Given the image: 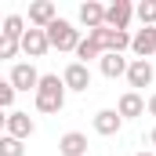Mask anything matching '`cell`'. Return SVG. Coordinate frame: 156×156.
Wrapping results in <instances>:
<instances>
[{"mask_svg":"<svg viewBox=\"0 0 156 156\" xmlns=\"http://www.w3.org/2000/svg\"><path fill=\"white\" fill-rule=\"evenodd\" d=\"M149 113H153V116H156V94H153V98H149Z\"/></svg>","mask_w":156,"mask_h":156,"instance_id":"24","label":"cell"},{"mask_svg":"<svg viewBox=\"0 0 156 156\" xmlns=\"http://www.w3.org/2000/svg\"><path fill=\"white\" fill-rule=\"evenodd\" d=\"M120 127H123V120H120L116 109H98V113H94V131H98V134L113 138V134H120Z\"/></svg>","mask_w":156,"mask_h":156,"instance_id":"12","label":"cell"},{"mask_svg":"<svg viewBox=\"0 0 156 156\" xmlns=\"http://www.w3.org/2000/svg\"><path fill=\"white\" fill-rule=\"evenodd\" d=\"M138 156H153V153H138Z\"/></svg>","mask_w":156,"mask_h":156,"instance_id":"26","label":"cell"},{"mask_svg":"<svg viewBox=\"0 0 156 156\" xmlns=\"http://www.w3.org/2000/svg\"><path fill=\"white\" fill-rule=\"evenodd\" d=\"M55 18H58V11H55L51 0H37V4H29V26H33V29H47Z\"/></svg>","mask_w":156,"mask_h":156,"instance_id":"10","label":"cell"},{"mask_svg":"<svg viewBox=\"0 0 156 156\" xmlns=\"http://www.w3.org/2000/svg\"><path fill=\"white\" fill-rule=\"evenodd\" d=\"M62 83H66V91H87L91 87V69L80 66V62H69L66 73H62Z\"/></svg>","mask_w":156,"mask_h":156,"instance_id":"9","label":"cell"},{"mask_svg":"<svg viewBox=\"0 0 156 156\" xmlns=\"http://www.w3.org/2000/svg\"><path fill=\"white\" fill-rule=\"evenodd\" d=\"M91 58H102V51H98L94 40L87 37V40H80V44H76V62H80V66H87Z\"/></svg>","mask_w":156,"mask_h":156,"instance_id":"18","label":"cell"},{"mask_svg":"<svg viewBox=\"0 0 156 156\" xmlns=\"http://www.w3.org/2000/svg\"><path fill=\"white\" fill-rule=\"evenodd\" d=\"M47 47H51V44H47V33H44V29H26L22 40H18V51H26L29 58H44Z\"/></svg>","mask_w":156,"mask_h":156,"instance_id":"8","label":"cell"},{"mask_svg":"<svg viewBox=\"0 0 156 156\" xmlns=\"http://www.w3.org/2000/svg\"><path fill=\"white\" fill-rule=\"evenodd\" d=\"M131 18H134V4H131V0H116V4L105 7V22H102V26H109V29H123V33H127Z\"/></svg>","mask_w":156,"mask_h":156,"instance_id":"5","label":"cell"},{"mask_svg":"<svg viewBox=\"0 0 156 156\" xmlns=\"http://www.w3.org/2000/svg\"><path fill=\"white\" fill-rule=\"evenodd\" d=\"M134 18H138L142 26H156V0H142V4L134 7Z\"/></svg>","mask_w":156,"mask_h":156,"instance_id":"19","label":"cell"},{"mask_svg":"<svg viewBox=\"0 0 156 156\" xmlns=\"http://www.w3.org/2000/svg\"><path fill=\"white\" fill-rule=\"evenodd\" d=\"M15 55H18V40L0 37V58H15Z\"/></svg>","mask_w":156,"mask_h":156,"instance_id":"22","label":"cell"},{"mask_svg":"<svg viewBox=\"0 0 156 156\" xmlns=\"http://www.w3.org/2000/svg\"><path fill=\"white\" fill-rule=\"evenodd\" d=\"M33 131H37V123H33L29 113H22V109H11V113H7V127H4V134H11V138L26 142Z\"/></svg>","mask_w":156,"mask_h":156,"instance_id":"6","label":"cell"},{"mask_svg":"<svg viewBox=\"0 0 156 156\" xmlns=\"http://www.w3.org/2000/svg\"><path fill=\"white\" fill-rule=\"evenodd\" d=\"M22 33H26V18H22V15H7V18H4V29H0V37L22 40Z\"/></svg>","mask_w":156,"mask_h":156,"instance_id":"17","label":"cell"},{"mask_svg":"<svg viewBox=\"0 0 156 156\" xmlns=\"http://www.w3.org/2000/svg\"><path fill=\"white\" fill-rule=\"evenodd\" d=\"M131 51H134L142 62H149L156 55V26H142V29L131 37Z\"/></svg>","mask_w":156,"mask_h":156,"instance_id":"7","label":"cell"},{"mask_svg":"<svg viewBox=\"0 0 156 156\" xmlns=\"http://www.w3.org/2000/svg\"><path fill=\"white\" fill-rule=\"evenodd\" d=\"M33 94H37L40 113H62V105H66V83H62L58 73H44Z\"/></svg>","mask_w":156,"mask_h":156,"instance_id":"1","label":"cell"},{"mask_svg":"<svg viewBox=\"0 0 156 156\" xmlns=\"http://www.w3.org/2000/svg\"><path fill=\"white\" fill-rule=\"evenodd\" d=\"M87 37L98 44L102 55H123V51L131 47V33H123V29H109V26H98V29H91Z\"/></svg>","mask_w":156,"mask_h":156,"instance_id":"2","label":"cell"},{"mask_svg":"<svg viewBox=\"0 0 156 156\" xmlns=\"http://www.w3.org/2000/svg\"><path fill=\"white\" fill-rule=\"evenodd\" d=\"M44 33H47V44L58 51H76L80 44V29H73V22H66V18H55Z\"/></svg>","mask_w":156,"mask_h":156,"instance_id":"3","label":"cell"},{"mask_svg":"<svg viewBox=\"0 0 156 156\" xmlns=\"http://www.w3.org/2000/svg\"><path fill=\"white\" fill-rule=\"evenodd\" d=\"M7 83L15 87V94H18V91H37V83H40V73H37V66H33V62H18V66L11 69Z\"/></svg>","mask_w":156,"mask_h":156,"instance_id":"4","label":"cell"},{"mask_svg":"<svg viewBox=\"0 0 156 156\" xmlns=\"http://www.w3.org/2000/svg\"><path fill=\"white\" fill-rule=\"evenodd\" d=\"M0 29H4V18H0Z\"/></svg>","mask_w":156,"mask_h":156,"instance_id":"27","label":"cell"},{"mask_svg":"<svg viewBox=\"0 0 156 156\" xmlns=\"http://www.w3.org/2000/svg\"><path fill=\"white\" fill-rule=\"evenodd\" d=\"M149 138H153V145H156V127H153V134H149Z\"/></svg>","mask_w":156,"mask_h":156,"instance_id":"25","label":"cell"},{"mask_svg":"<svg viewBox=\"0 0 156 156\" xmlns=\"http://www.w3.org/2000/svg\"><path fill=\"white\" fill-rule=\"evenodd\" d=\"M153 62H142V58H134V62H131V66H127V83H131V87H134V91H138V87H149V83H153Z\"/></svg>","mask_w":156,"mask_h":156,"instance_id":"11","label":"cell"},{"mask_svg":"<svg viewBox=\"0 0 156 156\" xmlns=\"http://www.w3.org/2000/svg\"><path fill=\"white\" fill-rule=\"evenodd\" d=\"M127 58L123 55H102L98 58V69H102V76H109V80H116V76H127Z\"/></svg>","mask_w":156,"mask_h":156,"instance_id":"15","label":"cell"},{"mask_svg":"<svg viewBox=\"0 0 156 156\" xmlns=\"http://www.w3.org/2000/svg\"><path fill=\"white\" fill-rule=\"evenodd\" d=\"M80 22L87 26V33H91V29H98V26L105 22V7H102V4H94V0L80 4Z\"/></svg>","mask_w":156,"mask_h":156,"instance_id":"16","label":"cell"},{"mask_svg":"<svg viewBox=\"0 0 156 156\" xmlns=\"http://www.w3.org/2000/svg\"><path fill=\"white\" fill-rule=\"evenodd\" d=\"M11 102H15V87H11L7 80H0V109L7 113V109H11Z\"/></svg>","mask_w":156,"mask_h":156,"instance_id":"21","label":"cell"},{"mask_svg":"<svg viewBox=\"0 0 156 156\" xmlns=\"http://www.w3.org/2000/svg\"><path fill=\"white\" fill-rule=\"evenodd\" d=\"M0 156H26V142H18L11 134H0Z\"/></svg>","mask_w":156,"mask_h":156,"instance_id":"20","label":"cell"},{"mask_svg":"<svg viewBox=\"0 0 156 156\" xmlns=\"http://www.w3.org/2000/svg\"><path fill=\"white\" fill-rule=\"evenodd\" d=\"M58 153L62 156H87V134H80V131L62 134L58 138Z\"/></svg>","mask_w":156,"mask_h":156,"instance_id":"13","label":"cell"},{"mask_svg":"<svg viewBox=\"0 0 156 156\" xmlns=\"http://www.w3.org/2000/svg\"><path fill=\"white\" fill-rule=\"evenodd\" d=\"M120 120H131V116H142L145 113V98L138 94V91H127V94H120V105H116Z\"/></svg>","mask_w":156,"mask_h":156,"instance_id":"14","label":"cell"},{"mask_svg":"<svg viewBox=\"0 0 156 156\" xmlns=\"http://www.w3.org/2000/svg\"><path fill=\"white\" fill-rule=\"evenodd\" d=\"M4 127H7V113L0 109V134H4Z\"/></svg>","mask_w":156,"mask_h":156,"instance_id":"23","label":"cell"}]
</instances>
